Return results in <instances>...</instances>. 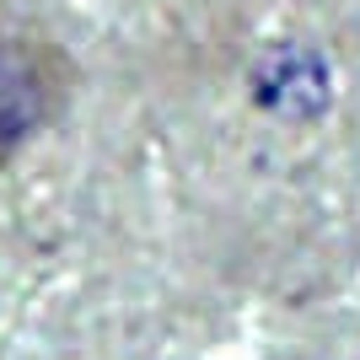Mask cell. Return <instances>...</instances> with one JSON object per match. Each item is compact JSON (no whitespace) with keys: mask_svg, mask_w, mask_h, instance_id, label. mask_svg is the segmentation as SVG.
Here are the masks:
<instances>
[{"mask_svg":"<svg viewBox=\"0 0 360 360\" xmlns=\"http://www.w3.org/2000/svg\"><path fill=\"white\" fill-rule=\"evenodd\" d=\"M81 65L38 27H0V178L70 113Z\"/></svg>","mask_w":360,"mask_h":360,"instance_id":"1","label":"cell"}]
</instances>
